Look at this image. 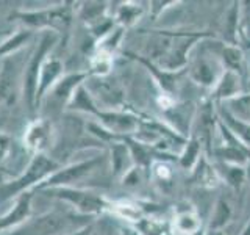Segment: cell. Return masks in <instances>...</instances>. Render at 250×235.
Listing matches in <instances>:
<instances>
[{
	"instance_id": "6da1fadb",
	"label": "cell",
	"mask_w": 250,
	"mask_h": 235,
	"mask_svg": "<svg viewBox=\"0 0 250 235\" xmlns=\"http://www.w3.org/2000/svg\"><path fill=\"white\" fill-rule=\"evenodd\" d=\"M53 169H57V164H55L53 160L47 159V157H44V155L35 157V160L30 163V166L25 171V174H22L19 179L13 180V184H6V185L0 187V199L11 198V196H14L16 193L22 191L23 188H27L31 184H35V182H38V180L44 179Z\"/></svg>"
},
{
	"instance_id": "7a4b0ae2",
	"label": "cell",
	"mask_w": 250,
	"mask_h": 235,
	"mask_svg": "<svg viewBox=\"0 0 250 235\" xmlns=\"http://www.w3.org/2000/svg\"><path fill=\"white\" fill-rule=\"evenodd\" d=\"M49 47H52V38L47 35L41 44H39L38 52L33 55L28 68L25 69V78H23V90H25V97L28 100V105H33V102L36 99V91H38V80H39V72H41L42 60L44 55L49 50Z\"/></svg>"
},
{
	"instance_id": "3957f363",
	"label": "cell",
	"mask_w": 250,
	"mask_h": 235,
	"mask_svg": "<svg viewBox=\"0 0 250 235\" xmlns=\"http://www.w3.org/2000/svg\"><path fill=\"white\" fill-rule=\"evenodd\" d=\"M69 216L60 213H49L38 218L33 224H30L28 232L30 235H60L62 231L69 227Z\"/></svg>"
},
{
	"instance_id": "277c9868",
	"label": "cell",
	"mask_w": 250,
	"mask_h": 235,
	"mask_svg": "<svg viewBox=\"0 0 250 235\" xmlns=\"http://www.w3.org/2000/svg\"><path fill=\"white\" fill-rule=\"evenodd\" d=\"M14 68L10 65L5 66V70L0 75V105H10L14 100L16 94V75Z\"/></svg>"
},
{
	"instance_id": "5b68a950",
	"label": "cell",
	"mask_w": 250,
	"mask_h": 235,
	"mask_svg": "<svg viewBox=\"0 0 250 235\" xmlns=\"http://www.w3.org/2000/svg\"><path fill=\"white\" fill-rule=\"evenodd\" d=\"M30 199L31 196L30 194H23L22 198L18 201V204H16L14 210L11 212V213H8L5 218L0 219V231L2 229H8V227H11L14 224L21 223L22 219H25L28 212H30Z\"/></svg>"
},
{
	"instance_id": "8992f818",
	"label": "cell",
	"mask_w": 250,
	"mask_h": 235,
	"mask_svg": "<svg viewBox=\"0 0 250 235\" xmlns=\"http://www.w3.org/2000/svg\"><path fill=\"white\" fill-rule=\"evenodd\" d=\"M61 69V63L58 60H49L41 66V72H39V80H38V91H36V99L41 97V93H44L49 85L53 83L55 78L58 77Z\"/></svg>"
},
{
	"instance_id": "52a82bcc",
	"label": "cell",
	"mask_w": 250,
	"mask_h": 235,
	"mask_svg": "<svg viewBox=\"0 0 250 235\" xmlns=\"http://www.w3.org/2000/svg\"><path fill=\"white\" fill-rule=\"evenodd\" d=\"M49 138V125L47 122H36L27 130L25 144L31 149H42Z\"/></svg>"
},
{
	"instance_id": "ba28073f",
	"label": "cell",
	"mask_w": 250,
	"mask_h": 235,
	"mask_svg": "<svg viewBox=\"0 0 250 235\" xmlns=\"http://www.w3.org/2000/svg\"><path fill=\"white\" fill-rule=\"evenodd\" d=\"M91 166V163H83V164H74L67 169H62L60 172H55V174L49 179L47 185H61V184H69L72 180L78 179L83 172L88 171V168Z\"/></svg>"
},
{
	"instance_id": "9c48e42d",
	"label": "cell",
	"mask_w": 250,
	"mask_h": 235,
	"mask_svg": "<svg viewBox=\"0 0 250 235\" xmlns=\"http://www.w3.org/2000/svg\"><path fill=\"white\" fill-rule=\"evenodd\" d=\"M58 193L61 194V198L67 199L69 202H72L74 206L80 207L83 210H94L96 207H99V201L94 198V196H89L86 193H78V191H72V190H58Z\"/></svg>"
},
{
	"instance_id": "30bf717a",
	"label": "cell",
	"mask_w": 250,
	"mask_h": 235,
	"mask_svg": "<svg viewBox=\"0 0 250 235\" xmlns=\"http://www.w3.org/2000/svg\"><path fill=\"white\" fill-rule=\"evenodd\" d=\"M78 78H82V75H70L67 78H64L61 83H58L57 86H55V90L53 93L49 96L50 102H55L58 107L64 102L69 96H70V93H72V90L75 88V85H77V80Z\"/></svg>"
},
{
	"instance_id": "8fae6325",
	"label": "cell",
	"mask_w": 250,
	"mask_h": 235,
	"mask_svg": "<svg viewBox=\"0 0 250 235\" xmlns=\"http://www.w3.org/2000/svg\"><path fill=\"white\" fill-rule=\"evenodd\" d=\"M10 143H11L10 138L5 135H0V163L5 160L8 151H10Z\"/></svg>"
}]
</instances>
